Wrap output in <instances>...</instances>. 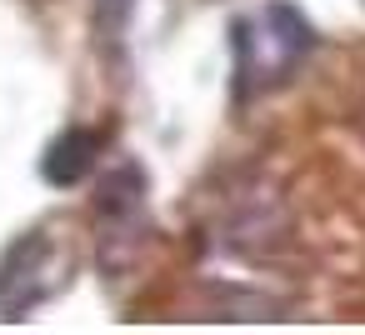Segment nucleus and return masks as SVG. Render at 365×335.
Returning a JSON list of instances; mask_svg holds the SVG:
<instances>
[{
  "instance_id": "obj_3",
  "label": "nucleus",
  "mask_w": 365,
  "mask_h": 335,
  "mask_svg": "<svg viewBox=\"0 0 365 335\" xmlns=\"http://www.w3.org/2000/svg\"><path fill=\"white\" fill-rule=\"evenodd\" d=\"M285 230H290V220H285V205L270 185L240 180L220 200V240L235 255H265L285 240Z\"/></svg>"
},
{
  "instance_id": "obj_6",
  "label": "nucleus",
  "mask_w": 365,
  "mask_h": 335,
  "mask_svg": "<svg viewBox=\"0 0 365 335\" xmlns=\"http://www.w3.org/2000/svg\"><path fill=\"white\" fill-rule=\"evenodd\" d=\"M130 6L135 0H91V26H96V41H101L106 56H120L125 26H130Z\"/></svg>"
},
{
  "instance_id": "obj_5",
  "label": "nucleus",
  "mask_w": 365,
  "mask_h": 335,
  "mask_svg": "<svg viewBox=\"0 0 365 335\" xmlns=\"http://www.w3.org/2000/svg\"><path fill=\"white\" fill-rule=\"evenodd\" d=\"M101 145H106L101 130H81V125H76V130H61V135L46 145V155H41V175H46L51 185H81V175L96 170Z\"/></svg>"
},
{
  "instance_id": "obj_4",
  "label": "nucleus",
  "mask_w": 365,
  "mask_h": 335,
  "mask_svg": "<svg viewBox=\"0 0 365 335\" xmlns=\"http://www.w3.org/2000/svg\"><path fill=\"white\" fill-rule=\"evenodd\" d=\"M51 235L46 230H26L11 240V250L0 255V320H26V310H36L51 295Z\"/></svg>"
},
{
  "instance_id": "obj_2",
  "label": "nucleus",
  "mask_w": 365,
  "mask_h": 335,
  "mask_svg": "<svg viewBox=\"0 0 365 335\" xmlns=\"http://www.w3.org/2000/svg\"><path fill=\"white\" fill-rule=\"evenodd\" d=\"M96 245L101 265H110L115 255V270H125L145 245V170L135 160L110 170L96 190Z\"/></svg>"
},
{
  "instance_id": "obj_1",
  "label": "nucleus",
  "mask_w": 365,
  "mask_h": 335,
  "mask_svg": "<svg viewBox=\"0 0 365 335\" xmlns=\"http://www.w3.org/2000/svg\"><path fill=\"white\" fill-rule=\"evenodd\" d=\"M230 51H235V100H255L285 86L305 66V56L315 51V31L295 6L270 0L230 26Z\"/></svg>"
}]
</instances>
